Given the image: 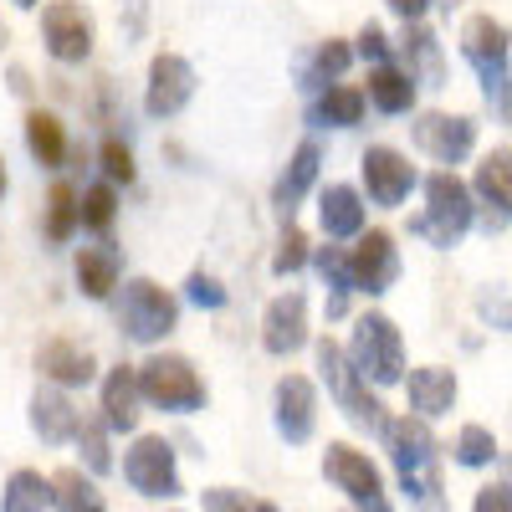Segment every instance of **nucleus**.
<instances>
[{
	"mask_svg": "<svg viewBox=\"0 0 512 512\" xmlns=\"http://www.w3.org/2000/svg\"><path fill=\"white\" fill-rule=\"evenodd\" d=\"M384 446H390L400 492L420 512H446V497H441V446L431 436V425H425L420 415H400V420H390V431H384Z\"/></svg>",
	"mask_w": 512,
	"mask_h": 512,
	"instance_id": "f257e3e1",
	"label": "nucleus"
},
{
	"mask_svg": "<svg viewBox=\"0 0 512 512\" xmlns=\"http://www.w3.org/2000/svg\"><path fill=\"white\" fill-rule=\"evenodd\" d=\"M461 57L477 67L482 98L492 103L497 118L512 123V31L492 11H477L461 21Z\"/></svg>",
	"mask_w": 512,
	"mask_h": 512,
	"instance_id": "f03ea898",
	"label": "nucleus"
},
{
	"mask_svg": "<svg viewBox=\"0 0 512 512\" xmlns=\"http://www.w3.org/2000/svg\"><path fill=\"white\" fill-rule=\"evenodd\" d=\"M477 226V195L456 169H436L425 175V210L410 221V236H425L436 251L461 246V236Z\"/></svg>",
	"mask_w": 512,
	"mask_h": 512,
	"instance_id": "7ed1b4c3",
	"label": "nucleus"
},
{
	"mask_svg": "<svg viewBox=\"0 0 512 512\" xmlns=\"http://www.w3.org/2000/svg\"><path fill=\"white\" fill-rule=\"evenodd\" d=\"M313 359H318V374H323V384H328V395L338 400V410H344L359 431H369V436L384 441V431H390V410H384V400L359 379V369L349 364L344 344H338L333 333H323L318 344H313Z\"/></svg>",
	"mask_w": 512,
	"mask_h": 512,
	"instance_id": "20e7f679",
	"label": "nucleus"
},
{
	"mask_svg": "<svg viewBox=\"0 0 512 512\" xmlns=\"http://www.w3.org/2000/svg\"><path fill=\"white\" fill-rule=\"evenodd\" d=\"M344 354H349V364L359 369L364 384H379V390H384V384L405 379V338H400L390 313H364L354 323V333H349Z\"/></svg>",
	"mask_w": 512,
	"mask_h": 512,
	"instance_id": "39448f33",
	"label": "nucleus"
},
{
	"mask_svg": "<svg viewBox=\"0 0 512 512\" xmlns=\"http://www.w3.org/2000/svg\"><path fill=\"white\" fill-rule=\"evenodd\" d=\"M139 395L144 405L154 410H169V415H195L205 405V379L200 369L185 359V354H149L139 364Z\"/></svg>",
	"mask_w": 512,
	"mask_h": 512,
	"instance_id": "423d86ee",
	"label": "nucleus"
},
{
	"mask_svg": "<svg viewBox=\"0 0 512 512\" xmlns=\"http://www.w3.org/2000/svg\"><path fill=\"white\" fill-rule=\"evenodd\" d=\"M180 323V297L159 287L154 277H134L123 282V297H118V328L134 338V344H159L169 338Z\"/></svg>",
	"mask_w": 512,
	"mask_h": 512,
	"instance_id": "0eeeda50",
	"label": "nucleus"
},
{
	"mask_svg": "<svg viewBox=\"0 0 512 512\" xmlns=\"http://www.w3.org/2000/svg\"><path fill=\"white\" fill-rule=\"evenodd\" d=\"M323 477L344 492L359 512H390V497H384V477H379V466L349 446V441H328L323 451Z\"/></svg>",
	"mask_w": 512,
	"mask_h": 512,
	"instance_id": "6e6552de",
	"label": "nucleus"
},
{
	"mask_svg": "<svg viewBox=\"0 0 512 512\" xmlns=\"http://www.w3.org/2000/svg\"><path fill=\"white\" fill-rule=\"evenodd\" d=\"M123 482L139 497H180V472H175V446L164 436H139L123 451Z\"/></svg>",
	"mask_w": 512,
	"mask_h": 512,
	"instance_id": "1a4fd4ad",
	"label": "nucleus"
},
{
	"mask_svg": "<svg viewBox=\"0 0 512 512\" xmlns=\"http://www.w3.org/2000/svg\"><path fill=\"white\" fill-rule=\"evenodd\" d=\"M41 36H47V52L62 62V67H77V62H88L93 57V16L82 0H52L47 11H41Z\"/></svg>",
	"mask_w": 512,
	"mask_h": 512,
	"instance_id": "9d476101",
	"label": "nucleus"
},
{
	"mask_svg": "<svg viewBox=\"0 0 512 512\" xmlns=\"http://www.w3.org/2000/svg\"><path fill=\"white\" fill-rule=\"evenodd\" d=\"M415 149L431 154V159L446 164V169H456L461 159H472V149H477V118L425 108V113L415 118Z\"/></svg>",
	"mask_w": 512,
	"mask_h": 512,
	"instance_id": "9b49d317",
	"label": "nucleus"
},
{
	"mask_svg": "<svg viewBox=\"0 0 512 512\" xmlns=\"http://www.w3.org/2000/svg\"><path fill=\"white\" fill-rule=\"evenodd\" d=\"M359 175H364L369 200L384 205V210H395V205L420 185V169L410 164V154H400V149H390V144H369L364 159H359Z\"/></svg>",
	"mask_w": 512,
	"mask_h": 512,
	"instance_id": "f8f14e48",
	"label": "nucleus"
},
{
	"mask_svg": "<svg viewBox=\"0 0 512 512\" xmlns=\"http://www.w3.org/2000/svg\"><path fill=\"white\" fill-rule=\"evenodd\" d=\"M349 282L364 297H384L400 282V246L390 231H364L359 246L349 251Z\"/></svg>",
	"mask_w": 512,
	"mask_h": 512,
	"instance_id": "ddd939ff",
	"label": "nucleus"
},
{
	"mask_svg": "<svg viewBox=\"0 0 512 512\" xmlns=\"http://www.w3.org/2000/svg\"><path fill=\"white\" fill-rule=\"evenodd\" d=\"M272 420H277V436L287 446H303L318 431V390L308 374H282L277 390H272Z\"/></svg>",
	"mask_w": 512,
	"mask_h": 512,
	"instance_id": "4468645a",
	"label": "nucleus"
},
{
	"mask_svg": "<svg viewBox=\"0 0 512 512\" xmlns=\"http://www.w3.org/2000/svg\"><path fill=\"white\" fill-rule=\"evenodd\" d=\"M195 98V67L180 52H159L149 62V88H144V113L149 118H175Z\"/></svg>",
	"mask_w": 512,
	"mask_h": 512,
	"instance_id": "2eb2a0df",
	"label": "nucleus"
},
{
	"mask_svg": "<svg viewBox=\"0 0 512 512\" xmlns=\"http://www.w3.org/2000/svg\"><path fill=\"white\" fill-rule=\"evenodd\" d=\"M303 344H308V297L292 287V292L272 297L267 313H262V349L272 359H287V354H297Z\"/></svg>",
	"mask_w": 512,
	"mask_h": 512,
	"instance_id": "dca6fc26",
	"label": "nucleus"
},
{
	"mask_svg": "<svg viewBox=\"0 0 512 512\" xmlns=\"http://www.w3.org/2000/svg\"><path fill=\"white\" fill-rule=\"evenodd\" d=\"M36 374L52 384V390H82V384L98 379V359L88 344H77V338H47V344L36 349Z\"/></svg>",
	"mask_w": 512,
	"mask_h": 512,
	"instance_id": "f3484780",
	"label": "nucleus"
},
{
	"mask_svg": "<svg viewBox=\"0 0 512 512\" xmlns=\"http://www.w3.org/2000/svg\"><path fill=\"white\" fill-rule=\"evenodd\" d=\"M472 195L487 205V216H482L487 231H502L512 221V149L482 154L477 175H472Z\"/></svg>",
	"mask_w": 512,
	"mask_h": 512,
	"instance_id": "a211bd4d",
	"label": "nucleus"
},
{
	"mask_svg": "<svg viewBox=\"0 0 512 512\" xmlns=\"http://www.w3.org/2000/svg\"><path fill=\"white\" fill-rule=\"evenodd\" d=\"M405 395H410V415H420L425 425L441 420L456 410V395H461V384H456V369L446 364H420L405 374Z\"/></svg>",
	"mask_w": 512,
	"mask_h": 512,
	"instance_id": "6ab92c4d",
	"label": "nucleus"
},
{
	"mask_svg": "<svg viewBox=\"0 0 512 512\" xmlns=\"http://www.w3.org/2000/svg\"><path fill=\"white\" fill-rule=\"evenodd\" d=\"M144 395H139V369L134 364H113L103 374V425L108 431H139V410Z\"/></svg>",
	"mask_w": 512,
	"mask_h": 512,
	"instance_id": "aec40b11",
	"label": "nucleus"
},
{
	"mask_svg": "<svg viewBox=\"0 0 512 512\" xmlns=\"http://www.w3.org/2000/svg\"><path fill=\"white\" fill-rule=\"evenodd\" d=\"M400 67L410 72V82L415 88H441L446 82V62H441V41H436V31L431 26H420V21H410L405 26V36H400Z\"/></svg>",
	"mask_w": 512,
	"mask_h": 512,
	"instance_id": "412c9836",
	"label": "nucleus"
},
{
	"mask_svg": "<svg viewBox=\"0 0 512 512\" xmlns=\"http://www.w3.org/2000/svg\"><path fill=\"white\" fill-rule=\"evenodd\" d=\"M318 164H323V149H318V139H303V144L292 149L287 169H282V175H277V185H272V205L282 210V221H292L297 200H303V195L313 190V180H318Z\"/></svg>",
	"mask_w": 512,
	"mask_h": 512,
	"instance_id": "4be33fe9",
	"label": "nucleus"
},
{
	"mask_svg": "<svg viewBox=\"0 0 512 512\" xmlns=\"http://www.w3.org/2000/svg\"><path fill=\"white\" fill-rule=\"evenodd\" d=\"M77 425H82V410L67 400V390H36L31 395V431L47 441V446H62V441H77Z\"/></svg>",
	"mask_w": 512,
	"mask_h": 512,
	"instance_id": "5701e85b",
	"label": "nucleus"
},
{
	"mask_svg": "<svg viewBox=\"0 0 512 512\" xmlns=\"http://www.w3.org/2000/svg\"><path fill=\"white\" fill-rule=\"evenodd\" d=\"M318 221H323V236L328 241L364 236V195L354 185H328L318 195Z\"/></svg>",
	"mask_w": 512,
	"mask_h": 512,
	"instance_id": "b1692460",
	"label": "nucleus"
},
{
	"mask_svg": "<svg viewBox=\"0 0 512 512\" xmlns=\"http://www.w3.org/2000/svg\"><path fill=\"white\" fill-rule=\"evenodd\" d=\"M72 272H77L82 297H93V303H108L113 287H118V272H123V262H118V246H108V241H98V246H82V251H77V262H72Z\"/></svg>",
	"mask_w": 512,
	"mask_h": 512,
	"instance_id": "393cba45",
	"label": "nucleus"
},
{
	"mask_svg": "<svg viewBox=\"0 0 512 512\" xmlns=\"http://www.w3.org/2000/svg\"><path fill=\"white\" fill-rule=\"evenodd\" d=\"M415 82H410V72L400 67V62H384V67H369V88H364V98L379 108V113H410L415 108Z\"/></svg>",
	"mask_w": 512,
	"mask_h": 512,
	"instance_id": "a878e982",
	"label": "nucleus"
},
{
	"mask_svg": "<svg viewBox=\"0 0 512 512\" xmlns=\"http://www.w3.org/2000/svg\"><path fill=\"white\" fill-rule=\"evenodd\" d=\"M26 149H31V159L41 169H62V159H67V128H62V118L47 113V108H31L26 113Z\"/></svg>",
	"mask_w": 512,
	"mask_h": 512,
	"instance_id": "bb28decb",
	"label": "nucleus"
},
{
	"mask_svg": "<svg viewBox=\"0 0 512 512\" xmlns=\"http://www.w3.org/2000/svg\"><path fill=\"white\" fill-rule=\"evenodd\" d=\"M364 108H369L364 88H354V82H333V88H323V93L313 98V123L354 128V123H364Z\"/></svg>",
	"mask_w": 512,
	"mask_h": 512,
	"instance_id": "cd10ccee",
	"label": "nucleus"
},
{
	"mask_svg": "<svg viewBox=\"0 0 512 512\" xmlns=\"http://www.w3.org/2000/svg\"><path fill=\"white\" fill-rule=\"evenodd\" d=\"M313 267H318V277L328 282V318H344V313H349V297H354L349 251H344V246H318V251H313Z\"/></svg>",
	"mask_w": 512,
	"mask_h": 512,
	"instance_id": "c85d7f7f",
	"label": "nucleus"
},
{
	"mask_svg": "<svg viewBox=\"0 0 512 512\" xmlns=\"http://www.w3.org/2000/svg\"><path fill=\"white\" fill-rule=\"evenodd\" d=\"M349 62H354V47H349V41H338V36L318 41L313 57L303 62V88H318V93L333 88V82L349 72Z\"/></svg>",
	"mask_w": 512,
	"mask_h": 512,
	"instance_id": "c756f323",
	"label": "nucleus"
},
{
	"mask_svg": "<svg viewBox=\"0 0 512 512\" xmlns=\"http://www.w3.org/2000/svg\"><path fill=\"white\" fill-rule=\"evenodd\" d=\"M47 507H52V477L31 472V466L11 472L6 492H0V512H47Z\"/></svg>",
	"mask_w": 512,
	"mask_h": 512,
	"instance_id": "7c9ffc66",
	"label": "nucleus"
},
{
	"mask_svg": "<svg viewBox=\"0 0 512 512\" xmlns=\"http://www.w3.org/2000/svg\"><path fill=\"white\" fill-rule=\"evenodd\" d=\"M77 231H82V195H77L67 180H57L52 195H47V241L62 246V241H72Z\"/></svg>",
	"mask_w": 512,
	"mask_h": 512,
	"instance_id": "2f4dec72",
	"label": "nucleus"
},
{
	"mask_svg": "<svg viewBox=\"0 0 512 512\" xmlns=\"http://www.w3.org/2000/svg\"><path fill=\"white\" fill-rule=\"evenodd\" d=\"M52 502H57V512H108L103 492L82 477L77 466H62V472L52 477Z\"/></svg>",
	"mask_w": 512,
	"mask_h": 512,
	"instance_id": "473e14b6",
	"label": "nucleus"
},
{
	"mask_svg": "<svg viewBox=\"0 0 512 512\" xmlns=\"http://www.w3.org/2000/svg\"><path fill=\"white\" fill-rule=\"evenodd\" d=\"M113 221H118V190H113L108 180H98V185L82 190V231L108 236Z\"/></svg>",
	"mask_w": 512,
	"mask_h": 512,
	"instance_id": "72a5a7b5",
	"label": "nucleus"
},
{
	"mask_svg": "<svg viewBox=\"0 0 512 512\" xmlns=\"http://www.w3.org/2000/svg\"><path fill=\"white\" fill-rule=\"evenodd\" d=\"M77 446H82V461H88V472H93V477H108V472H113V456H108V425H103V420L82 415V425H77Z\"/></svg>",
	"mask_w": 512,
	"mask_h": 512,
	"instance_id": "f704fd0d",
	"label": "nucleus"
},
{
	"mask_svg": "<svg viewBox=\"0 0 512 512\" xmlns=\"http://www.w3.org/2000/svg\"><path fill=\"white\" fill-rule=\"evenodd\" d=\"M497 461V436L487 431V425H461L456 436V466H492Z\"/></svg>",
	"mask_w": 512,
	"mask_h": 512,
	"instance_id": "c9c22d12",
	"label": "nucleus"
},
{
	"mask_svg": "<svg viewBox=\"0 0 512 512\" xmlns=\"http://www.w3.org/2000/svg\"><path fill=\"white\" fill-rule=\"evenodd\" d=\"M205 512H277L272 497H256V492H241V487H205Z\"/></svg>",
	"mask_w": 512,
	"mask_h": 512,
	"instance_id": "e433bc0d",
	"label": "nucleus"
},
{
	"mask_svg": "<svg viewBox=\"0 0 512 512\" xmlns=\"http://www.w3.org/2000/svg\"><path fill=\"white\" fill-rule=\"evenodd\" d=\"M308 236H303V226H297V221H287L282 226V241H277V256H272V272L277 277H292V272H303L308 267Z\"/></svg>",
	"mask_w": 512,
	"mask_h": 512,
	"instance_id": "4c0bfd02",
	"label": "nucleus"
},
{
	"mask_svg": "<svg viewBox=\"0 0 512 512\" xmlns=\"http://www.w3.org/2000/svg\"><path fill=\"white\" fill-rule=\"evenodd\" d=\"M98 159H103V175H108V185H134V154H128V144L123 139H103V149H98Z\"/></svg>",
	"mask_w": 512,
	"mask_h": 512,
	"instance_id": "58836bf2",
	"label": "nucleus"
},
{
	"mask_svg": "<svg viewBox=\"0 0 512 512\" xmlns=\"http://www.w3.org/2000/svg\"><path fill=\"white\" fill-rule=\"evenodd\" d=\"M354 57H364L369 67L395 62V47H390V36H384V26H379V21H369V26L359 31V47H354Z\"/></svg>",
	"mask_w": 512,
	"mask_h": 512,
	"instance_id": "ea45409f",
	"label": "nucleus"
},
{
	"mask_svg": "<svg viewBox=\"0 0 512 512\" xmlns=\"http://www.w3.org/2000/svg\"><path fill=\"white\" fill-rule=\"evenodd\" d=\"M185 297H190L195 308H226V287H221L216 277H205V272H190Z\"/></svg>",
	"mask_w": 512,
	"mask_h": 512,
	"instance_id": "a19ab883",
	"label": "nucleus"
},
{
	"mask_svg": "<svg viewBox=\"0 0 512 512\" xmlns=\"http://www.w3.org/2000/svg\"><path fill=\"white\" fill-rule=\"evenodd\" d=\"M472 512H512V482H492V487H482L477 502H472Z\"/></svg>",
	"mask_w": 512,
	"mask_h": 512,
	"instance_id": "79ce46f5",
	"label": "nucleus"
},
{
	"mask_svg": "<svg viewBox=\"0 0 512 512\" xmlns=\"http://www.w3.org/2000/svg\"><path fill=\"white\" fill-rule=\"evenodd\" d=\"M384 6H390V11H395V16L410 26V21H420L425 11H431V0H384Z\"/></svg>",
	"mask_w": 512,
	"mask_h": 512,
	"instance_id": "37998d69",
	"label": "nucleus"
},
{
	"mask_svg": "<svg viewBox=\"0 0 512 512\" xmlns=\"http://www.w3.org/2000/svg\"><path fill=\"white\" fill-rule=\"evenodd\" d=\"M6 47H11V26H6V21H0V52H6Z\"/></svg>",
	"mask_w": 512,
	"mask_h": 512,
	"instance_id": "c03bdc74",
	"label": "nucleus"
},
{
	"mask_svg": "<svg viewBox=\"0 0 512 512\" xmlns=\"http://www.w3.org/2000/svg\"><path fill=\"white\" fill-rule=\"evenodd\" d=\"M6 185H11V180H6V159H0V195H6Z\"/></svg>",
	"mask_w": 512,
	"mask_h": 512,
	"instance_id": "a18cd8bd",
	"label": "nucleus"
},
{
	"mask_svg": "<svg viewBox=\"0 0 512 512\" xmlns=\"http://www.w3.org/2000/svg\"><path fill=\"white\" fill-rule=\"evenodd\" d=\"M436 6H441V11H451V6H461V0H436Z\"/></svg>",
	"mask_w": 512,
	"mask_h": 512,
	"instance_id": "49530a36",
	"label": "nucleus"
},
{
	"mask_svg": "<svg viewBox=\"0 0 512 512\" xmlns=\"http://www.w3.org/2000/svg\"><path fill=\"white\" fill-rule=\"evenodd\" d=\"M16 6H21V11H31V6H36V0H16Z\"/></svg>",
	"mask_w": 512,
	"mask_h": 512,
	"instance_id": "de8ad7c7",
	"label": "nucleus"
}]
</instances>
